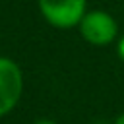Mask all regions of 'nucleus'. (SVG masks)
<instances>
[{
    "label": "nucleus",
    "mask_w": 124,
    "mask_h": 124,
    "mask_svg": "<svg viewBox=\"0 0 124 124\" xmlns=\"http://www.w3.org/2000/svg\"><path fill=\"white\" fill-rule=\"evenodd\" d=\"M79 33H81V37L89 45L105 46V45H110L116 39L118 25H116L114 17L108 12L93 10V12H87L81 17V21H79Z\"/></svg>",
    "instance_id": "obj_1"
},
{
    "label": "nucleus",
    "mask_w": 124,
    "mask_h": 124,
    "mask_svg": "<svg viewBox=\"0 0 124 124\" xmlns=\"http://www.w3.org/2000/svg\"><path fill=\"white\" fill-rule=\"evenodd\" d=\"M43 17L60 29L79 25L85 12V0H39Z\"/></svg>",
    "instance_id": "obj_2"
},
{
    "label": "nucleus",
    "mask_w": 124,
    "mask_h": 124,
    "mask_svg": "<svg viewBox=\"0 0 124 124\" xmlns=\"http://www.w3.org/2000/svg\"><path fill=\"white\" fill-rule=\"evenodd\" d=\"M23 91V76L12 58L0 56V116L8 114L19 101Z\"/></svg>",
    "instance_id": "obj_3"
},
{
    "label": "nucleus",
    "mask_w": 124,
    "mask_h": 124,
    "mask_svg": "<svg viewBox=\"0 0 124 124\" xmlns=\"http://www.w3.org/2000/svg\"><path fill=\"white\" fill-rule=\"evenodd\" d=\"M118 56L124 60V35H122L120 41H118Z\"/></svg>",
    "instance_id": "obj_4"
},
{
    "label": "nucleus",
    "mask_w": 124,
    "mask_h": 124,
    "mask_svg": "<svg viewBox=\"0 0 124 124\" xmlns=\"http://www.w3.org/2000/svg\"><path fill=\"white\" fill-rule=\"evenodd\" d=\"M114 124H124V112H122V114L116 118V122H114Z\"/></svg>",
    "instance_id": "obj_5"
},
{
    "label": "nucleus",
    "mask_w": 124,
    "mask_h": 124,
    "mask_svg": "<svg viewBox=\"0 0 124 124\" xmlns=\"http://www.w3.org/2000/svg\"><path fill=\"white\" fill-rule=\"evenodd\" d=\"M35 124H54V122H52V120H37Z\"/></svg>",
    "instance_id": "obj_6"
}]
</instances>
